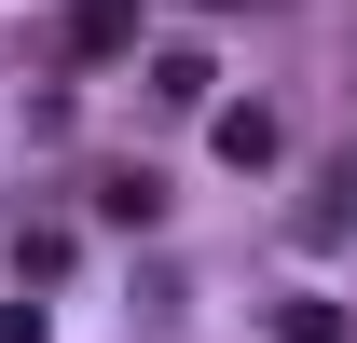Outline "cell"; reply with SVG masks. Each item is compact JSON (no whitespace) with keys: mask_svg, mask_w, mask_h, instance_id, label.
<instances>
[{"mask_svg":"<svg viewBox=\"0 0 357 343\" xmlns=\"http://www.w3.org/2000/svg\"><path fill=\"white\" fill-rule=\"evenodd\" d=\"M206 83H220L206 55H165V69H151V96H165V110H206Z\"/></svg>","mask_w":357,"mask_h":343,"instance_id":"cell-1","label":"cell"},{"mask_svg":"<svg viewBox=\"0 0 357 343\" xmlns=\"http://www.w3.org/2000/svg\"><path fill=\"white\" fill-rule=\"evenodd\" d=\"M220 151L234 165H275V110H220Z\"/></svg>","mask_w":357,"mask_h":343,"instance_id":"cell-2","label":"cell"},{"mask_svg":"<svg viewBox=\"0 0 357 343\" xmlns=\"http://www.w3.org/2000/svg\"><path fill=\"white\" fill-rule=\"evenodd\" d=\"M124 28H137V0H83V28H69V42H83V55H110Z\"/></svg>","mask_w":357,"mask_h":343,"instance_id":"cell-3","label":"cell"},{"mask_svg":"<svg viewBox=\"0 0 357 343\" xmlns=\"http://www.w3.org/2000/svg\"><path fill=\"white\" fill-rule=\"evenodd\" d=\"M275 343H344V316H330V302H289V316H275Z\"/></svg>","mask_w":357,"mask_h":343,"instance_id":"cell-4","label":"cell"}]
</instances>
